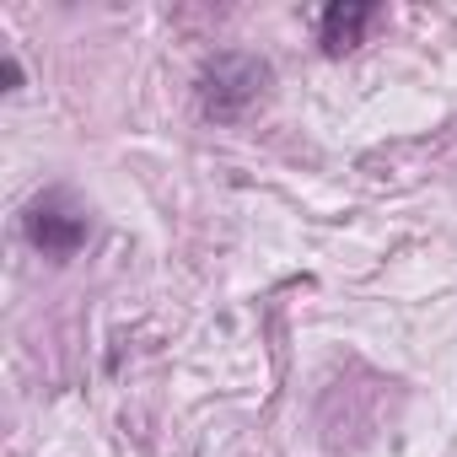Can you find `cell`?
Masks as SVG:
<instances>
[{"label": "cell", "mask_w": 457, "mask_h": 457, "mask_svg": "<svg viewBox=\"0 0 457 457\" xmlns=\"http://www.w3.org/2000/svg\"><path fill=\"white\" fill-rule=\"evenodd\" d=\"M275 87V65L264 54H243V49H226V54H210L199 65V81H194V103L210 124H237L248 119Z\"/></svg>", "instance_id": "6da1fadb"}, {"label": "cell", "mask_w": 457, "mask_h": 457, "mask_svg": "<svg viewBox=\"0 0 457 457\" xmlns=\"http://www.w3.org/2000/svg\"><path fill=\"white\" fill-rule=\"evenodd\" d=\"M87 210H76V204H65V194H44V199H33L28 210H22V237L44 253V259H54V264H65V259H76L81 248H87Z\"/></svg>", "instance_id": "7a4b0ae2"}, {"label": "cell", "mask_w": 457, "mask_h": 457, "mask_svg": "<svg viewBox=\"0 0 457 457\" xmlns=\"http://www.w3.org/2000/svg\"><path fill=\"white\" fill-rule=\"evenodd\" d=\"M371 22H377V6H371V0H334V6H323V17H318V44H323V54H328V60H345L350 49H361V38H366Z\"/></svg>", "instance_id": "3957f363"}, {"label": "cell", "mask_w": 457, "mask_h": 457, "mask_svg": "<svg viewBox=\"0 0 457 457\" xmlns=\"http://www.w3.org/2000/svg\"><path fill=\"white\" fill-rule=\"evenodd\" d=\"M0 76H6V92H17V87H22V60L6 54V60H0Z\"/></svg>", "instance_id": "277c9868"}]
</instances>
